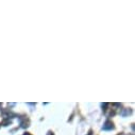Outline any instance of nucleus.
I'll return each instance as SVG.
<instances>
[{"instance_id":"obj_2","label":"nucleus","mask_w":135,"mask_h":135,"mask_svg":"<svg viewBox=\"0 0 135 135\" xmlns=\"http://www.w3.org/2000/svg\"><path fill=\"white\" fill-rule=\"evenodd\" d=\"M47 135H53V133H51V132H48Z\"/></svg>"},{"instance_id":"obj_1","label":"nucleus","mask_w":135,"mask_h":135,"mask_svg":"<svg viewBox=\"0 0 135 135\" xmlns=\"http://www.w3.org/2000/svg\"><path fill=\"white\" fill-rule=\"evenodd\" d=\"M113 123H112V121H106L104 123V126H103V129L104 130H111V129H113Z\"/></svg>"}]
</instances>
